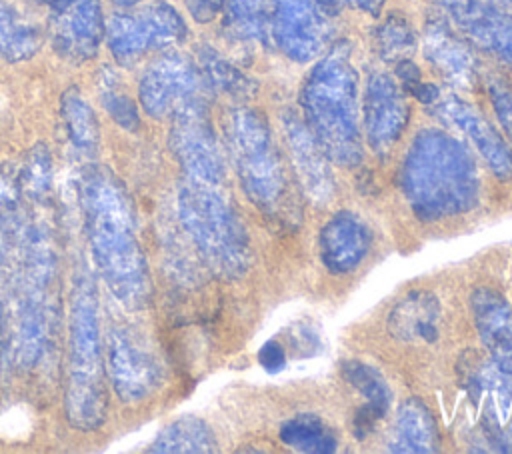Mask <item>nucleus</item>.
<instances>
[{
	"label": "nucleus",
	"mask_w": 512,
	"mask_h": 454,
	"mask_svg": "<svg viewBox=\"0 0 512 454\" xmlns=\"http://www.w3.org/2000/svg\"><path fill=\"white\" fill-rule=\"evenodd\" d=\"M80 202L96 270L128 310H142L152 296V282L144 250L136 236L132 202L122 182L106 168L84 170Z\"/></svg>",
	"instance_id": "nucleus-1"
},
{
	"label": "nucleus",
	"mask_w": 512,
	"mask_h": 454,
	"mask_svg": "<svg viewBox=\"0 0 512 454\" xmlns=\"http://www.w3.org/2000/svg\"><path fill=\"white\" fill-rule=\"evenodd\" d=\"M400 188L412 212L434 222L472 210L480 196V176L462 140L440 128H424L404 156Z\"/></svg>",
	"instance_id": "nucleus-2"
},
{
	"label": "nucleus",
	"mask_w": 512,
	"mask_h": 454,
	"mask_svg": "<svg viewBox=\"0 0 512 454\" xmlns=\"http://www.w3.org/2000/svg\"><path fill=\"white\" fill-rule=\"evenodd\" d=\"M300 106L302 120L330 162L344 168L362 162L358 74L346 42L334 44L310 68L300 90Z\"/></svg>",
	"instance_id": "nucleus-3"
},
{
	"label": "nucleus",
	"mask_w": 512,
	"mask_h": 454,
	"mask_svg": "<svg viewBox=\"0 0 512 454\" xmlns=\"http://www.w3.org/2000/svg\"><path fill=\"white\" fill-rule=\"evenodd\" d=\"M64 412L70 426L80 432L98 430L108 414L98 294L86 272L76 274L70 294Z\"/></svg>",
	"instance_id": "nucleus-4"
},
{
	"label": "nucleus",
	"mask_w": 512,
	"mask_h": 454,
	"mask_svg": "<svg viewBox=\"0 0 512 454\" xmlns=\"http://www.w3.org/2000/svg\"><path fill=\"white\" fill-rule=\"evenodd\" d=\"M224 138L244 194L268 218L290 220V184L266 116L250 106L230 108Z\"/></svg>",
	"instance_id": "nucleus-5"
},
{
	"label": "nucleus",
	"mask_w": 512,
	"mask_h": 454,
	"mask_svg": "<svg viewBox=\"0 0 512 454\" xmlns=\"http://www.w3.org/2000/svg\"><path fill=\"white\" fill-rule=\"evenodd\" d=\"M218 188L184 178L176 196L178 218L206 264L224 278H238L250 266V238Z\"/></svg>",
	"instance_id": "nucleus-6"
},
{
	"label": "nucleus",
	"mask_w": 512,
	"mask_h": 454,
	"mask_svg": "<svg viewBox=\"0 0 512 454\" xmlns=\"http://www.w3.org/2000/svg\"><path fill=\"white\" fill-rule=\"evenodd\" d=\"M56 252L44 226L30 228L24 244L18 302V362L26 368L42 358L52 322Z\"/></svg>",
	"instance_id": "nucleus-7"
},
{
	"label": "nucleus",
	"mask_w": 512,
	"mask_h": 454,
	"mask_svg": "<svg viewBox=\"0 0 512 454\" xmlns=\"http://www.w3.org/2000/svg\"><path fill=\"white\" fill-rule=\"evenodd\" d=\"M186 36L188 26L184 18L164 0L112 14L106 20L104 34L108 50L120 66H132L152 50L178 46Z\"/></svg>",
	"instance_id": "nucleus-8"
},
{
	"label": "nucleus",
	"mask_w": 512,
	"mask_h": 454,
	"mask_svg": "<svg viewBox=\"0 0 512 454\" xmlns=\"http://www.w3.org/2000/svg\"><path fill=\"white\" fill-rule=\"evenodd\" d=\"M170 118L168 144L184 176L220 186L226 176V162L204 100L194 98L182 104Z\"/></svg>",
	"instance_id": "nucleus-9"
},
{
	"label": "nucleus",
	"mask_w": 512,
	"mask_h": 454,
	"mask_svg": "<svg viewBox=\"0 0 512 454\" xmlns=\"http://www.w3.org/2000/svg\"><path fill=\"white\" fill-rule=\"evenodd\" d=\"M108 376L122 402L138 404L164 382V366L144 336L132 326H110L106 332Z\"/></svg>",
	"instance_id": "nucleus-10"
},
{
	"label": "nucleus",
	"mask_w": 512,
	"mask_h": 454,
	"mask_svg": "<svg viewBox=\"0 0 512 454\" xmlns=\"http://www.w3.org/2000/svg\"><path fill=\"white\" fill-rule=\"evenodd\" d=\"M272 40L294 62L316 60L328 46L326 0H268Z\"/></svg>",
	"instance_id": "nucleus-11"
},
{
	"label": "nucleus",
	"mask_w": 512,
	"mask_h": 454,
	"mask_svg": "<svg viewBox=\"0 0 512 454\" xmlns=\"http://www.w3.org/2000/svg\"><path fill=\"white\" fill-rule=\"evenodd\" d=\"M200 88L202 74L198 64L180 52H166L144 70L138 84V100L150 118L162 120L182 104L200 98Z\"/></svg>",
	"instance_id": "nucleus-12"
},
{
	"label": "nucleus",
	"mask_w": 512,
	"mask_h": 454,
	"mask_svg": "<svg viewBox=\"0 0 512 454\" xmlns=\"http://www.w3.org/2000/svg\"><path fill=\"white\" fill-rule=\"evenodd\" d=\"M476 48L512 66V16L496 0H432Z\"/></svg>",
	"instance_id": "nucleus-13"
},
{
	"label": "nucleus",
	"mask_w": 512,
	"mask_h": 454,
	"mask_svg": "<svg viewBox=\"0 0 512 454\" xmlns=\"http://www.w3.org/2000/svg\"><path fill=\"white\" fill-rule=\"evenodd\" d=\"M410 118V106L400 84L386 72H372L362 96V128L368 146L386 156L400 140Z\"/></svg>",
	"instance_id": "nucleus-14"
},
{
	"label": "nucleus",
	"mask_w": 512,
	"mask_h": 454,
	"mask_svg": "<svg viewBox=\"0 0 512 454\" xmlns=\"http://www.w3.org/2000/svg\"><path fill=\"white\" fill-rule=\"evenodd\" d=\"M432 112L446 126L460 132L486 160L492 174L500 180L512 178V148L498 130L466 100L454 94L438 96Z\"/></svg>",
	"instance_id": "nucleus-15"
},
{
	"label": "nucleus",
	"mask_w": 512,
	"mask_h": 454,
	"mask_svg": "<svg viewBox=\"0 0 512 454\" xmlns=\"http://www.w3.org/2000/svg\"><path fill=\"white\" fill-rule=\"evenodd\" d=\"M106 34V20L100 0H74L52 12L50 44L54 52L70 62L84 64L98 54Z\"/></svg>",
	"instance_id": "nucleus-16"
},
{
	"label": "nucleus",
	"mask_w": 512,
	"mask_h": 454,
	"mask_svg": "<svg viewBox=\"0 0 512 454\" xmlns=\"http://www.w3.org/2000/svg\"><path fill=\"white\" fill-rule=\"evenodd\" d=\"M280 124L300 190L316 206L330 202L334 196V176L320 142L314 138L306 122L292 110H284L280 114Z\"/></svg>",
	"instance_id": "nucleus-17"
},
{
	"label": "nucleus",
	"mask_w": 512,
	"mask_h": 454,
	"mask_svg": "<svg viewBox=\"0 0 512 454\" xmlns=\"http://www.w3.org/2000/svg\"><path fill=\"white\" fill-rule=\"evenodd\" d=\"M422 48L430 66L450 84L470 88L476 82L478 60L472 52V44L460 38L442 16L426 22Z\"/></svg>",
	"instance_id": "nucleus-18"
},
{
	"label": "nucleus",
	"mask_w": 512,
	"mask_h": 454,
	"mask_svg": "<svg viewBox=\"0 0 512 454\" xmlns=\"http://www.w3.org/2000/svg\"><path fill=\"white\" fill-rule=\"evenodd\" d=\"M476 330L492 362L512 374V304L490 288H476L470 296Z\"/></svg>",
	"instance_id": "nucleus-19"
},
{
	"label": "nucleus",
	"mask_w": 512,
	"mask_h": 454,
	"mask_svg": "<svg viewBox=\"0 0 512 454\" xmlns=\"http://www.w3.org/2000/svg\"><path fill=\"white\" fill-rule=\"evenodd\" d=\"M372 244L366 222L354 212H336L320 230L318 246L324 266L334 274L352 272L368 254Z\"/></svg>",
	"instance_id": "nucleus-20"
},
{
	"label": "nucleus",
	"mask_w": 512,
	"mask_h": 454,
	"mask_svg": "<svg viewBox=\"0 0 512 454\" xmlns=\"http://www.w3.org/2000/svg\"><path fill=\"white\" fill-rule=\"evenodd\" d=\"M442 308L434 294L414 290L388 314V330L406 344H430L440 334Z\"/></svg>",
	"instance_id": "nucleus-21"
},
{
	"label": "nucleus",
	"mask_w": 512,
	"mask_h": 454,
	"mask_svg": "<svg viewBox=\"0 0 512 454\" xmlns=\"http://www.w3.org/2000/svg\"><path fill=\"white\" fill-rule=\"evenodd\" d=\"M342 374L346 382L364 396V406L358 408L354 418V432L358 438H364L374 424L386 416L392 392L380 372L364 362H346Z\"/></svg>",
	"instance_id": "nucleus-22"
},
{
	"label": "nucleus",
	"mask_w": 512,
	"mask_h": 454,
	"mask_svg": "<svg viewBox=\"0 0 512 454\" xmlns=\"http://www.w3.org/2000/svg\"><path fill=\"white\" fill-rule=\"evenodd\" d=\"M440 446V434L436 420L428 406L418 398H408L400 404L394 426V440L390 450L394 452H436Z\"/></svg>",
	"instance_id": "nucleus-23"
},
{
	"label": "nucleus",
	"mask_w": 512,
	"mask_h": 454,
	"mask_svg": "<svg viewBox=\"0 0 512 454\" xmlns=\"http://www.w3.org/2000/svg\"><path fill=\"white\" fill-rule=\"evenodd\" d=\"M222 14V26L230 38L244 44H270L272 18L268 0H224Z\"/></svg>",
	"instance_id": "nucleus-24"
},
{
	"label": "nucleus",
	"mask_w": 512,
	"mask_h": 454,
	"mask_svg": "<svg viewBox=\"0 0 512 454\" xmlns=\"http://www.w3.org/2000/svg\"><path fill=\"white\" fill-rule=\"evenodd\" d=\"M218 450L212 428L198 416H182L164 426L148 452H194L206 454Z\"/></svg>",
	"instance_id": "nucleus-25"
},
{
	"label": "nucleus",
	"mask_w": 512,
	"mask_h": 454,
	"mask_svg": "<svg viewBox=\"0 0 512 454\" xmlns=\"http://www.w3.org/2000/svg\"><path fill=\"white\" fill-rule=\"evenodd\" d=\"M42 46L38 26L24 20L6 0H0V56L6 62L30 60Z\"/></svg>",
	"instance_id": "nucleus-26"
},
{
	"label": "nucleus",
	"mask_w": 512,
	"mask_h": 454,
	"mask_svg": "<svg viewBox=\"0 0 512 454\" xmlns=\"http://www.w3.org/2000/svg\"><path fill=\"white\" fill-rule=\"evenodd\" d=\"M60 114L72 146L78 152L92 154L98 148L100 140L98 118L78 88L64 90L60 98Z\"/></svg>",
	"instance_id": "nucleus-27"
},
{
	"label": "nucleus",
	"mask_w": 512,
	"mask_h": 454,
	"mask_svg": "<svg viewBox=\"0 0 512 454\" xmlns=\"http://www.w3.org/2000/svg\"><path fill=\"white\" fill-rule=\"evenodd\" d=\"M198 70L206 84L230 98L246 100L256 90V84L246 74L208 46L198 52Z\"/></svg>",
	"instance_id": "nucleus-28"
},
{
	"label": "nucleus",
	"mask_w": 512,
	"mask_h": 454,
	"mask_svg": "<svg viewBox=\"0 0 512 454\" xmlns=\"http://www.w3.org/2000/svg\"><path fill=\"white\" fill-rule=\"evenodd\" d=\"M280 440L294 450L326 454L334 452L336 438L332 430L314 416H296L280 426Z\"/></svg>",
	"instance_id": "nucleus-29"
},
{
	"label": "nucleus",
	"mask_w": 512,
	"mask_h": 454,
	"mask_svg": "<svg viewBox=\"0 0 512 454\" xmlns=\"http://www.w3.org/2000/svg\"><path fill=\"white\" fill-rule=\"evenodd\" d=\"M418 38L402 14H388L376 28V46L384 60L400 62L416 50Z\"/></svg>",
	"instance_id": "nucleus-30"
},
{
	"label": "nucleus",
	"mask_w": 512,
	"mask_h": 454,
	"mask_svg": "<svg viewBox=\"0 0 512 454\" xmlns=\"http://www.w3.org/2000/svg\"><path fill=\"white\" fill-rule=\"evenodd\" d=\"M100 86V102L104 106V110L108 112V116L124 130H138L140 128V114L136 104L132 102V98L128 94L122 92L118 78L112 70L104 68L102 76L98 80Z\"/></svg>",
	"instance_id": "nucleus-31"
},
{
	"label": "nucleus",
	"mask_w": 512,
	"mask_h": 454,
	"mask_svg": "<svg viewBox=\"0 0 512 454\" xmlns=\"http://www.w3.org/2000/svg\"><path fill=\"white\" fill-rule=\"evenodd\" d=\"M486 86H488L494 114L504 130V134L512 142V84L508 80H504L502 76L492 74L486 80Z\"/></svg>",
	"instance_id": "nucleus-32"
},
{
	"label": "nucleus",
	"mask_w": 512,
	"mask_h": 454,
	"mask_svg": "<svg viewBox=\"0 0 512 454\" xmlns=\"http://www.w3.org/2000/svg\"><path fill=\"white\" fill-rule=\"evenodd\" d=\"M184 4L192 20L198 24L212 22L218 14H222L224 8V0H184Z\"/></svg>",
	"instance_id": "nucleus-33"
},
{
	"label": "nucleus",
	"mask_w": 512,
	"mask_h": 454,
	"mask_svg": "<svg viewBox=\"0 0 512 454\" xmlns=\"http://www.w3.org/2000/svg\"><path fill=\"white\" fill-rule=\"evenodd\" d=\"M258 362L268 372H280L286 366V354L284 348L276 340H268L262 344L258 352Z\"/></svg>",
	"instance_id": "nucleus-34"
},
{
	"label": "nucleus",
	"mask_w": 512,
	"mask_h": 454,
	"mask_svg": "<svg viewBox=\"0 0 512 454\" xmlns=\"http://www.w3.org/2000/svg\"><path fill=\"white\" fill-rule=\"evenodd\" d=\"M330 4H344V6H350V8H356V10H364V12H372L376 14L382 0H328Z\"/></svg>",
	"instance_id": "nucleus-35"
},
{
	"label": "nucleus",
	"mask_w": 512,
	"mask_h": 454,
	"mask_svg": "<svg viewBox=\"0 0 512 454\" xmlns=\"http://www.w3.org/2000/svg\"><path fill=\"white\" fill-rule=\"evenodd\" d=\"M32 2L42 4V6H48V8H50V12H58V10L66 8L68 4H72L74 0H32Z\"/></svg>",
	"instance_id": "nucleus-36"
},
{
	"label": "nucleus",
	"mask_w": 512,
	"mask_h": 454,
	"mask_svg": "<svg viewBox=\"0 0 512 454\" xmlns=\"http://www.w3.org/2000/svg\"><path fill=\"white\" fill-rule=\"evenodd\" d=\"M116 8H120V10H132L134 6H138L140 2H144V0H110Z\"/></svg>",
	"instance_id": "nucleus-37"
},
{
	"label": "nucleus",
	"mask_w": 512,
	"mask_h": 454,
	"mask_svg": "<svg viewBox=\"0 0 512 454\" xmlns=\"http://www.w3.org/2000/svg\"><path fill=\"white\" fill-rule=\"evenodd\" d=\"M500 6H508V8H512V0H496Z\"/></svg>",
	"instance_id": "nucleus-38"
}]
</instances>
